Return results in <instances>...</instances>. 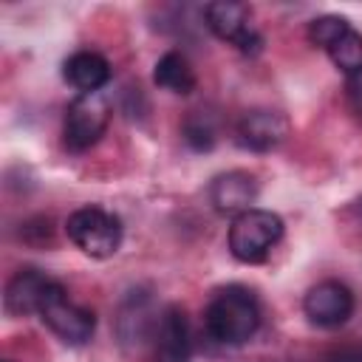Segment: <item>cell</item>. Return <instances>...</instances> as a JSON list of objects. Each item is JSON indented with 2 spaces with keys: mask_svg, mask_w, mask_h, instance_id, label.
<instances>
[{
  "mask_svg": "<svg viewBox=\"0 0 362 362\" xmlns=\"http://www.w3.org/2000/svg\"><path fill=\"white\" fill-rule=\"evenodd\" d=\"M303 314L317 328H339L354 314V291L339 280H320L305 291Z\"/></svg>",
  "mask_w": 362,
  "mask_h": 362,
  "instance_id": "obj_8",
  "label": "cell"
},
{
  "mask_svg": "<svg viewBox=\"0 0 362 362\" xmlns=\"http://www.w3.org/2000/svg\"><path fill=\"white\" fill-rule=\"evenodd\" d=\"M308 40L320 45L328 59L348 76L362 68V34L337 14H322L308 23Z\"/></svg>",
  "mask_w": 362,
  "mask_h": 362,
  "instance_id": "obj_5",
  "label": "cell"
},
{
  "mask_svg": "<svg viewBox=\"0 0 362 362\" xmlns=\"http://www.w3.org/2000/svg\"><path fill=\"white\" fill-rule=\"evenodd\" d=\"M257 178L246 170H229L212 178L209 184V204L215 206V212L221 215H240L246 209H252V204L257 201Z\"/></svg>",
  "mask_w": 362,
  "mask_h": 362,
  "instance_id": "obj_12",
  "label": "cell"
},
{
  "mask_svg": "<svg viewBox=\"0 0 362 362\" xmlns=\"http://www.w3.org/2000/svg\"><path fill=\"white\" fill-rule=\"evenodd\" d=\"M110 124V102L102 90L93 93H76L71 105L65 107V124H62V141L71 153L90 150Z\"/></svg>",
  "mask_w": 362,
  "mask_h": 362,
  "instance_id": "obj_4",
  "label": "cell"
},
{
  "mask_svg": "<svg viewBox=\"0 0 362 362\" xmlns=\"http://www.w3.org/2000/svg\"><path fill=\"white\" fill-rule=\"evenodd\" d=\"M345 96H348L351 110L362 116V68L354 71V74H348V79H345Z\"/></svg>",
  "mask_w": 362,
  "mask_h": 362,
  "instance_id": "obj_17",
  "label": "cell"
},
{
  "mask_svg": "<svg viewBox=\"0 0 362 362\" xmlns=\"http://www.w3.org/2000/svg\"><path fill=\"white\" fill-rule=\"evenodd\" d=\"M260 320H263V311H260L257 294L240 283H229L212 291L204 308V328L209 339L232 348L249 342L257 334Z\"/></svg>",
  "mask_w": 362,
  "mask_h": 362,
  "instance_id": "obj_1",
  "label": "cell"
},
{
  "mask_svg": "<svg viewBox=\"0 0 362 362\" xmlns=\"http://www.w3.org/2000/svg\"><path fill=\"white\" fill-rule=\"evenodd\" d=\"M59 283L54 277H48L40 269H20L11 274V280L6 283V294H3V308L11 317H28V314H40V308L45 305L48 294L57 288Z\"/></svg>",
  "mask_w": 362,
  "mask_h": 362,
  "instance_id": "obj_10",
  "label": "cell"
},
{
  "mask_svg": "<svg viewBox=\"0 0 362 362\" xmlns=\"http://www.w3.org/2000/svg\"><path fill=\"white\" fill-rule=\"evenodd\" d=\"M325 362H362V345L348 342V345H334L325 354Z\"/></svg>",
  "mask_w": 362,
  "mask_h": 362,
  "instance_id": "obj_18",
  "label": "cell"
},
{
  "mask_svg": "<svg viewBox=\"0 0 362 362\" xmlns=\"http://www.w3.org/2000/svg\"><path fill=\"white\" fill-rule=\"evenodd\" d=\"M283 218L272 209H260V206H252L240 215L232 218V226H229V252L235 260L240 263H263L272 249L283 240Z\"/></svg>",
  "mask_w": 362,
  "mask_h": 362,
  "instance_id": "obj_2",
  "label": "cell"
},
{
  "mask_svg": "<svg viewBox=\"0 0 362 362\" xmlns=\"http://www.w3.org/2000/svg\"><path fill=\"white\" fill-rule=\"evenodd\" d=\"M192 334L181 305H167L153 334V362H189Z\"/></svg>",
  "mask_w": 362,
  "mask_h": 362,
  "instance_id": "obj_11",
  "label": "cell"
},
{
  "mask_svg": "<svg viewBox=\"0 0 362 362\" xmlns=\"http://www.w3.org/2000/svg\"><path fill=\"white\" fill-rule=\"evenodd\" d=\"M356 215H359V221H362V201L356 204Z\"/></svg>",
  "mask_w": 362,
  "mask_h": 362,
  "instance_id": "obj_19",
  "label": "cell"
},
{
  "mask_svg": "<svg viewBox=\"0 0 362 362\" xmlns=\"http://www.w3.org/2000/svg\"><path fill=\"white\" fill-rule=\"evenodd\" d=\"M158 317L161 314H153L150 308V297H141L139 291H133L122 311H119V334L124 342H141L147 339L150 334H156V325H158Z\"/></svg>",
  "mask_w": 362,
  "mask_h": 362,
  "instance_id": "obj_15",
  "label": "cell"
},
{
  "mask_svg": "<svg viewBox=\"0 0 362 362\" xmlns=\"http://www.w3.org/2000/svg\"><path fill=\"white\" fill-rule=\"evenodd\" d=\"M40 320H42L65 345H74V348L90 342V337H93V331H96V314H93L90 308L74 303V300L68 297V291H65L62 283L48 294L45 305L40 308Z\"/></svg>",
  "mask_w": 362,
  "mask_h": 362,
  "instance_id": "obj_6",
  "label": "cell"
},
{
  "mask_svg": "<svg viewBox=\"0 0 362 362\" xmlns=\"http://www.w3.org/2000/svg\"><path fill=\"white\" fill-rule=\"evenodd\" d=\"M68 240L88 257H113L122 246V221L102 206H79L65 221Z\"/></svg>",
  "mask_w": 362,
  "mask_h": 362,
  "instance_id": "obj_3",
  "label": "cell"
},
{
  "mask_svg": "<svg viewBox=\"0 0 362 362\" xmlns=\"http://www.w3.org/2000/svg\"><path fill=\"white\" fill-rule=\"evenodd\" d=\"M286 136H288V119L269 107L246 110L235 124V141L252 153H269L280 147Z\"/></svg>",
  "mask_w": 362,
  "mask_h": 362,
  "instance_id": "obj_9",
  "label": "cell"
},
{
  "mask_svg": "<svg viewBox=\"0 0 362 362\" xmlns=\"http://www.w3.org/2000/svg\"><path fill=\"white\" fill-rule=\"evenodd\" d=\"M181 136L184 141L189 144V150L195 153H206L218 144V122L212 113L206 110H192L187 119H184V127H181Z\"/></svg>",
  "mask_w": 362,
  "mask_h": 362,
  "instance_id": "obj_16",
  "label": "cell"
},
{
  "mask_svg": "<svg viewBox=\"0 0 362 362\" xmlns=\"http://www.w3.org/2000/svg\"><path fill=\"white\" fill-rule=\"evenodd\" d=\"M204 25L223 42H232L240 54H257L263 48V37L252 25V11L246 3L218 0L204 6Z\"/></svg>",
  "mask_w": 362,
  "mask_h": 362,
  "instance_id": "obj_7",
  "label": "cell"
},
{
  "mask_svg": "<svg viewBox=\"0 0 362 362\" xmlns=\"http://www.w3.org/2000/svg\"><path fill=\"white\" fill-rule=\"evenodd\" d=\"M62 76L79 93L102 90L110 79V62L96 51H76L62 62Z\"/></svg>",
  "mask_w": 362,
  "mask_h": 362,
  "instance_id": "obj_13",
  "label": "cell"
},
{
  "mask_svg": "<svg viewBox=\"0 0 362 362\" xmlns=\"http://www.w3.org/2000/svg\"><path fill=\"white\" fill-rule=\"evenodd\" d=\"M153 82L167 90V93H175V96H187L195 90V71L189 65V59L181 54V51H167L158 57L156 68H153Z\"/></svg>",
  "mask_w": 362,
  "mask_h": 362,
  "instance_id": "obj_14",
  "label": "cell"
}]
</instances>
